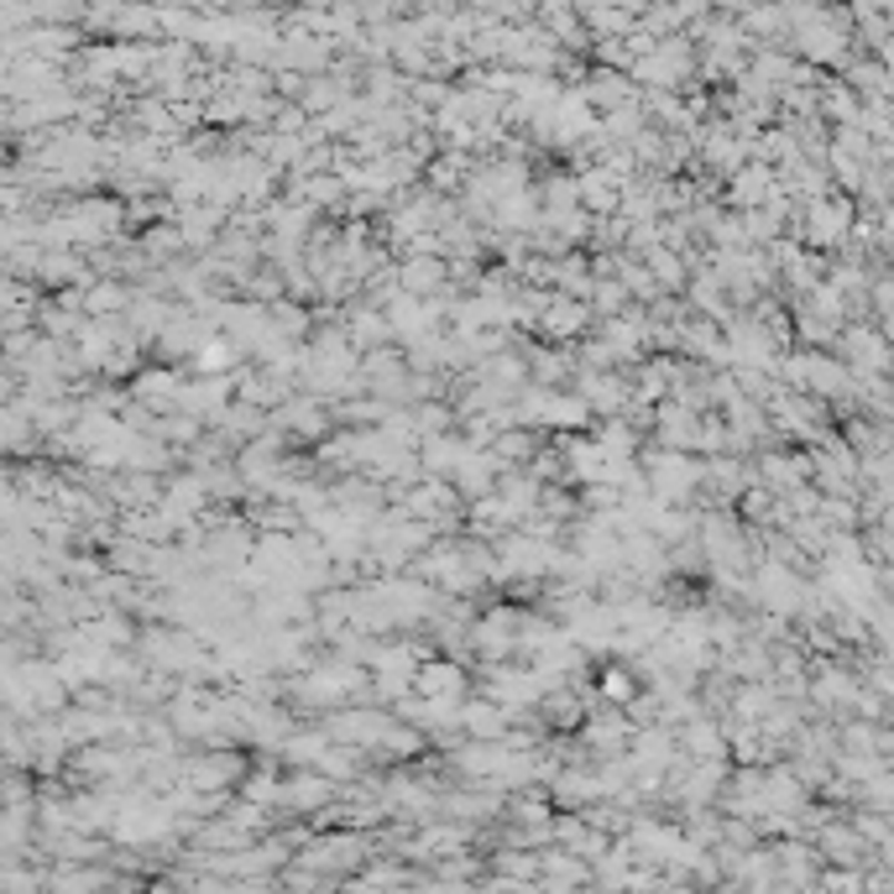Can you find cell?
<instances>
[{"label": "cell", "instance_id": "cell-2", "mask_svg": "<svg viewBox=\"0 0 894 894\" xmlns=\"http://www.w3.org/2000/svg\"><path fill=\"white\" fill-rule=\"evenodd\" d=\"M413 690H419V701H445V696H461L465 690V675L455 665H424L413 675Z\"/></svg>", "mask_w": 894, "mask_h": 894}, {"label": "cell", "instance_id": "cell-3", "mask_svg": "<svg viewBox=\"0 0 894 894\" xmlns=\"http://www.w3.org/2000/svg\"><path fill=\"white\" fill-rule=\"evenodd\" d=\"M602 690H607V696H612V701H633V696H638V680H633V675H628V670H622V665H607V675H602Z\"/></svg>", "mask_w": 894, "mask_h": 894}, {"label": "cell", "instance_id": "cell-1", "mask_svg": "<svg viewBox=\"0 0 894 894\" xmlns=\"http://www.w3.org/2000/svg\"><path fill=\"white\" fill-rule=\"evenodd\" d=\"M586 325H591V304H586V298H566V293H554L550 310H544V320H539V335H544V341H576Z\"/></svg>", "mask_w": 894, "mask_h": 894}]
</instances>
